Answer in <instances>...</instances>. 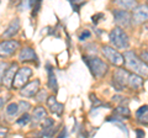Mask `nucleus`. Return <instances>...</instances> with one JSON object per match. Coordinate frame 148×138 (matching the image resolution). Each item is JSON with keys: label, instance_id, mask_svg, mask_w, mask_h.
<instances>
[{"label": "nucleus", "instance_id": "obj_35", "mask_svg": "<svg viewBox=\"0 0 148 138\" xmlns=\"http://www.w3.org/2000/svg\"><path fill=\"white\" fill-rule=\"evenodd\" d=\"M0 3H1V0H0Z\"/></svg>", "mask_w": 148, "mask_h": 138}, {"label": "nucleus", "instance_id": "obj_31", "mask_svg": "<svg viewBox=\"0 0 148 138\" xmlns=\"http://www.w3.org/2000/svg\"><path fill=\"white\" fill-rule=\"evenodd\" d=\"M8 132H9L8 128L1 127V128H0V137H5V136L8 135Z\"/></svg>", "mask_w": 148, "mask_h": 138}, {"label": "nucleus", "instance_id": "obj_5", "mask_svg": "<svg viewBox=\"0 0 148 138\" xmlns=\"http://www.w3.org/2000/svg\"><path fill=\"white\" fill-rule=\"evenodd\" d=\"M112 16L115 24L121 29H128L132 24V14L130 12V10L115 9V10H112Z\"/></svg>", "mask_w": 148, "mask_h": 138}, {"label": "nucleus", "instance_id": "obj_13", "mask_svg": "<svg viewBox=\"0 0 148 138\" xmlns=\"http://www.w3.org/2000/svg\"><path fill=\"white\" fill-rule=\"evenodd\" d=\"M46 102H47V107L51 113L56 115V116L61 117L63 112H64V105L58 102L57 99L54 98V96H48L47 100H46Z\"/></svg>", "mask_w": 148, "mask_h": 138}, {"label": "nucleus", "instance_id": "obj_16", "mask_svg": "<svg viewBox=\"0 0 148 138\" xmlns=\"http://www.w3.org/2000/svg\"><path fill=\"white\" fill-rule=\"evenodd\" d=\"M46 117H47V111H46V109L42 106H37L34 109V111H32L31 121L34 122L35 125H38V123L42 122Z\"/></svg>", "mask_w": 148, "mask_h": 138}, {"label": "nucleus", "instance_id": "obj_15", "mask_svg": "<svg viewBox=\"0 0 148 138\" xmlns=\"http://www.w3.org/2000/svg\"><path fill=\"white\" fill-rule=\"evenodd\" d=\"M127 86L132 90H141L143 88V78L136 73H130Z\"/></svg>", "mask_w": 148, "mask_h": 138}, {"label": "nucleus", "instance_id": "obj_33", "mask_svg": "<svg viewBox=\"0 0 148 138\" xmlns=\"http://www.w3.org/2000/svg\"><path fill=\"white\" fill-rule=\"evenodd\" d=\"M63 136H64V137H67V130H66V127L62 128V132L57 135V137H63Z\"/></svg>", "mask_w": 148, "mask_h": 138}, {"label": "nucleus", "instance_id": "obj_17", "mask_svg": "<svg viewBox=\"0 0 148 138\" xmlns=\"http://www.w3.org/2000/svg\"><path fill=\"white\" fill-rule=\"evenodd\" d=\"M136 120L142 126H148V105L140 107L136 111Z\"/></svg>", "mask_w": 148, "mask_h": 138}, {"label": "nucleus", "instance_id": "obj_22", "mask_svg": "<svg viewBox=\"0 0 148 138\" xmlns=\"http://www.w3.org/2000/svg\"><path fill=\"white\" fill-rule=\"evenodd\" d=\"M56 131H57V128L54 126L52 127H46V128H42V131L38 132V136L40 137H53Z\"/></svg>", "mask_w": 148, "mask_h": 138}, {"label": "nucleus", "instance_id": "obj_24", "mask_svg": "<svg viewBox=\"0 0 148 138\" xmlns=\"http://www.w3.org/2000/svg\"><path fill=\"white\" fill-rule=\"evenodd\" d=\"M69 3L72 4V6H73V10L74 11H79V9L84 5V4L86 3V0H68Z\"/></svg>", "mask_w": 148, "mask_h": 138}, {"label": "nucleus", "instance_id": "obj_12", "mask_svg": "<svg viewBox=\"0 0 148 138\" xmlns=\"http://www.w3.org/2000/svg\"><path fill=\"white\" fill-rule=\"evenodd\" d=\"M18 62L25 63V62H36L38 63V58H37V53L32 47H24L18 52Z\"/></svg>", "mask_w": 148, "mask_h": 138}, {"label": "nucleus", "instance_id": "obj_36", "mask_svg": "<svg viewBox=\"0 0 148 138\" xmlns=\"http://www.w3.org/2000/svg\"><path fill=\"white\" fill-rule=\"evenodd\" d=\"M147 3H148V0H147Z\"/></svg>", "mask_w": 148, "mask_h": 138}, {"label": "nucleus", "instance_id": "obj_19", "mask_svg": "<svg viewBox=\"0 0 148 138\" xmlns=\"http://www.w3.org/2000/svg\"><path fill=\"white\" fill-rule=\"evenodd\" d=\"M47 73H48V88L52 90V91H57L58 90V84H57V78H56V74H54V72H53V69L52 67L47 66Z\"/></svg>", "mask_w": 148, "mask_h": 138}, {"label": "nucleus", "instance_id": "obj_9", "mask_svg": "<svg viewBox=\"0 0 148 138\" xmlns=\"http://www.w3.org/2000/svg\"><path fill=\"white\" fill-rule=\"evenodd\" d=\"M148 21V5L141 4L132 9V22L136 25L146 24Z\"/></svg>", "mask_w": 148, "mask_h": 138}, {"label": "nucleus", "instance_id": "obj_10", "mask_svg": "<svg viewBox=\"0 0 148 138\" xmlns=\"http://www.w3.org/2000/svg\"><path fill=\"white\" fill-rule=\"evenodd\" d=\"M40 84L41 81L38 79H35V80H31L29 81L26 85H24L22 88L20 89V94L22 98H34V96L38 93L40 90Z\"/></svg>", "mask_w": 148, "mask_h": 138}, {"label": "nucleus", "instance_id": "obj_25", "mask_svg": "<svg viewBox=\"0 0 148 138\" xmlns=\"http://www.w3.org/2000/svg\"><path fill=\"white\" fill-rule=\"evenodd\" d=\"M35 98H36V101L37 102H45L46 100H47V93H46L45 90H38V93H37L35 95Z\"/></svg>", "mask_w": 148, "mask_h": 138}, {"label": "nucleus", "instance_id": "obj_2", "mask_svg": "<svg viewBox=\"0 0 148 138\" xmlns=\"http://www.w3.org/2000/svg\"><path fill=\"white\" fill-rule=\"evenodd\" d=\"M83 61L85 62V64L89 68V70L91 72V74L96 79H101L109 70V66L108 63L104 62L103 59H100L98 57H89V56H84Z\"/></svg>", "mask_w": 148, "mask_h": 138}, {"label": "nucleus", "instance_id": "obj_4", "mask_svg": "<svg viewBox=\"0 0 148 138\" xmlns=\"http://www.w3.org/2000/svg\"><path fill=\"white\" fill-rule=\"evenodd\" d=\"M32 75V69L29 67H22V68H18L15 77H14V80H12V85L11 88L12 89H16V90H20L22 86L26 85L27 83L30 81V78Z\"/></svg>", "mask_w": 148, "mask_h": 138}, {"label": "nucleus", "instance_id": "obj_1", "mask_svg": "<svg viewBox=\"0 0 148 138\" xmlns=\"http://www.w3.org/2000/svg\"><path fill=\"white\" fill-rule=\"evenodd\" d=\"M122 56L125 68L131 70L132 73L141 75L142 78L148 77V64L143 62L141 57H138L133 51H126Z\"/></svg>", "mask_w": 148, "mask_h": 138}, {"label": "nucleus", "instance_id": "obj_21", "mask_svg": "<svg viewBox=\"0 0 148 138\" xmlns=\"http://www.w3.org/2000/svg\"><path fill=\"white\" fill-rule=\"evenodd\" d=\"M115 113L120 115V116H122L123 118H128L130 116H131V112H130V109L125 105V106H117L116 109H115Z\"/></svg>", "mask_w": 148, "mask_h": 138}, {"label": "nucleus", "instance_id": "obj_18", "mask_svg": "<svg viewBox=\"0 0 148 138\" xmlns=\"http://www.w3.org/2000/svg\"><path fill=\"white\" fill-rule=\"evenodd\" d=\"M20 112V107H18V102H10L5 106V115L8 118H15L17 113Z\"/></svg>", "mask_w": 148, "mask_h": 138}, {"label": "nucleus", "instance_id": "obj_3", "mask_svg": "<svg viewBox=\"0 0 148 138\" xmlns=\"http://www.w3.org/2000/svg\"><path fill=\"white\" fill-rule=\"evenodd\" d=\"M109 38H110V43L117 49H127L130 47L128 35L123 31V29H121L119 26L111 30Z\"/></svg>", "mask_w": 148, "mask_h": 138}, {"label": "nucleus", "instance_id": "obj_11", "mask_svg": "<svg viewBox=\"0 0 148 138\" xmlns=\"http://www.w3.org/2000/svg\"><path fill=\"white\" fill-rule=\"evenodd\" d=\"M17 69H18L17 63H11L10 66H8V68L5 69V72H4V74H3V78H1V84L5 86V88H11L14 77H15Z\"/></svg>", "mask_w": 148, "mask_h": 138}, {"label": "nucleus", "instance_id": "obj_29", "mask_svg": "<svg viewBox=\"0 0 148 138\" xmlns=\"http://www.w3.org/2000/svg\"><path fill=\"white\" fill-rule=\"evenodd\" d=\"M91 36V33H90V31L89 30H84V32L79 36V40L80 41H84V40H86V38H89Z\"/></svg>", "mask_w": 148, "mask_h": 138}, {"label": "nucleus", "instance_id": "obj_32", "mask_svg": "<svg viewBox=\"0 0 148 138\" xmlns=\"http://www.w3.org/2000/svg\"><path fill=\"white\" fill-rule=\"evenodd\" d=\"M6 102V99L5 98H0V111L4 109V105Z\"/></svg>", "mask_w": 148, "mask_h": 138}, {"label": "nucleus", "instance_id": "obj_7", "mask_svg": "<svg viewBox=\"0 0 148 138\" xmlns=\"http://www.w3.org/2000/svg\"><path fill=\"white\" fill-rule=\"evenodd\" d=\"M101 53L111 64H114L116 67L123 66V56L116 48L111 47V46H103L101 47Z\"/></svg>", "mask_w": 148, "mask_h": 138}, {"label": "nucleus", "instance_id": "obj_20", "mask_svg": "<svg viewBox=\"0 0 148 138\" xmlns=\"http://www.w3.org/2000/svg\"><path fill=\"white\" fill-rule=\"evenodd\" d=\"M114 4L120 9H125V10H132L133 8L137 5L136 0H114Z\"/></svg>", "mask_w": 148, "mask_h": 138}, {"label": "nucleus", "instance_id": "obj_28", "mask_svg": "<svg viewBox=\"0 0 148 138\" xmlns=\"http://www.w3.org/2000/svg\"><path fill=\"white\" fill-rule=\"evenodd\" d=\"M101 19H104V14H96V15H92V17H91L94 24H98Z\"/></svg>", "mask_w": 148, "mask_h": 138}, {"label": "nucleus", "instance_id": "obj_30", "mask_svg": "<svg viewBox=\"0 0 148 138\" xmlns=\"http://www.w3.org/2000/svg\"><path fill=\"white\" fill-rule=\"evenodd\" d=\"M141 59L145 63L148 64V51H143V52L141 53Z\"/></svg>", "mask_w": 148, "mask_h": 138}, {"label": "nucleus", "instance_id": "obj_6", "mask_svg": "<svg viewBox=\"0 0 148 138\" xmlns=\"http://www.w3.org/2000/svg\"><path fill=\"white\" fill-rule=\"evenodd\" d=\"M17 40H3L0 41V58H10L20 48Z\"/></svg>", "mask_w": 148, "mask_h": 138}, {"label": "nucleus", "instance_id": "obj_8", "mask_svg": "<svg viewBox=\"0 0 148 138\" xmlns=\"http://www.w3.org/2000/svg\"><path fill=\"white\" fill-rule=\"evenodd\" d=\"M130 77V72L128 69H123V68H117L115 70L114 75H112V85L116 90H123L127 86V80Z\"/></svg>", "mask_w": 148, "mask_h": 138}, {"label": "nucleus", "instance_id": "obj_23", "mask_svg": "<svg viewBox=\"0 0 148 138\" xmlns=\"http://www.w3.org/2000/svg\"><path fill=\"white\" fill-rule=\"evenodd\" d=\"M30 122H31V116L27 112H24L21 117H18L16 120V123L17 125H20V126H25V125H27V123H30Z\"/></svg>", "mask_w": 148, "mask_h": 138}, {"label": "nucleus", "instance_id": "obj_27", "mask_svg": "<svg viewBox=\"0 0 148 138\" xmlns=\"http://www.w3.org/2000/svg\"><path fill=\"white\" fill-rule=\"evenodd\" d=\"M8 68V63L0 61V83H1V78H3V74L5 72V69Z\"/></svg>", "mask_w": 148, "mask_h": 138}, {"label": "nucleus", "instance_id": "obj_34", "mask_svg": "<svg viewBox=\"0 0 148 138\" xmlns=\"http://www.w3.org/2000/svg\"><path fill=\"white\" fill-rule=\"evenodd\" d=\"M136 133H137V137H145V132L142 130H137Z\"/></svg>", "mask_w": 148, "mask_h": 138}, {"label": "nucleus", "instance_id": "obj_26", "mask_svg": "<svg viewBox=\"0 0 148 138\" xmlns=\"http://www.w3.org/2000/svg\"><path fill=\"white\" fill-rule=\"evenodd\" d=\"M18 107H20V112H27L30 110V107H31V105L27 102V101H24V100H21L20 102H18Z\"/></svg>", "mask_w": 148, "mask_h": 138}, {"label": "nucleus", "instance_id": "obj_14", "mask_svg": "<svg viewBox=\"0 0 148 138\" xmlns=\"http://www.w3.org/2000/svg\"><path fill=\"white\" fill-rule=\"evenodd\" d=\"M18 31H20V19L15 17V19H12L10 21V24L8 25V27L5 29V31H4V33H3V37L4 38H11V37H14V36L17 35Z\"/></svg>", "mask_w": 148, "mask_h": 138}]
</instances>
